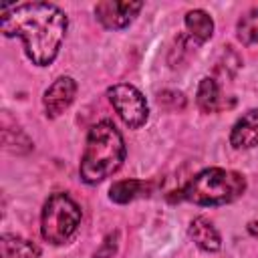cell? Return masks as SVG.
Listing matches in <instances>:
<instances>
[{
  "label": "cell",
  "mask_w": 258,
  "mask_h": 258,
  "mask_svg": "<svg viewBox=\"0 0 258 258\" xmlns=\"http://www.w3.org/2000/svg\"><path fill=\"white\" fill-rule=\"evenodd\" d=\"M81 224V208L67 194H52L40 216L42 238L50 244H64Z\"/></svg>",
  "instance_id": "cell-4"
},
{
  "label": "cell",
  "mask_w": 258,
  "mask_h": 258,
  "mask_svg": "<svg viewBox=\"0 0 258 258\" xmlns=\"http://www.w3.org/2000/svg\"><path fill=\"white\" fill-rule=\"evenodd\" d=\"M230 143L236 149H250L258 145V109L246 111L230 131Z\"/></svg>",
  "instance_id": "cell-8"
},
{
  "label": "cell",
  "mask_w": 258,
  "mask_h": 258,
  "mask_svg": "<svg viewBox=\"0 0 258 258\" xmlns=\"http://www.w3.org/2000/svg\"><path fill=\"white\" fill-rule=\"evenodd\" d=\"M109 101L113 105V109L117 111V115L123 119V123L131 129H139L141 125H145L147 117H149V107L145 97L127 83H117L113 87H109L107 91Z\"/></svg>",
  "instance_id": "cell-5"
},
{
  "label": "cell",
  "mask_w": 258,
  "mask_h": 258,
  "mask_svg": "<svg viewBox=\"0 0 258 258\" xmlns=\"http://www.w3.org/2000/svg\"><path fill=\"white\" fill-rule=\"evenodd\" d=\"M185 28L191 38H196L198 42H206L214 34V20L204 10H189L185 14Z\"/></svg>",
  "instance_id": "cell-12"
},
{
  "label": "cell",
  "mask_w": 258,
  "mask_h": 258,
  "mask_svg": "<svg viewBox=\"0 0 258 258\" xmlns=\"http://www.w3.org/2000/svg\"><path fill=\"white\" fill-rule=\"evenodd\" d=\"M189 236L196 242L198 248H202L204 252H218L222 246V238L220 232L216 230V226L208 220V218H196L189 224Z\"/></svg>",
  "instance_id": "cell-9"
},
{
  "label": "cell",
  "mask_w": 258,
  "mask_h": 258,
  "mask_svg": "<svg viewBox=\"0 0 258 258\" xmlns=\"http://www.w3.org/2000/svg\"><path fill=\"white\" fill-rule=\"evenodd\" d=\"M40 248L16 234H4L0 238V258H38Z\"/></svg>",
  "instance_id": "cell-10"
},
{
  "label": "cell",
  "mask_w": 258,
  "mask_h": 258,
  "mask_svg": "<svg viewBox=\"0 0 258 258\" xmlns=\"http://www.w3.org/2000/svg\"><path fill=\"white\" fill-rule=\"evenodd\" d=\"M75 95H77V83L71 77H58L44 91V97H42L46 117L54 119L60 113H64L71 107V103L75 101Z\"/></svg>",
  "instance_id": "cell-7"
},
{
  "label": "cell",
  "mask_w": 258,
  "mask_h": 258,
  "mask_svg": "<svg viewBox=\"0 0 258 258\" xmlns=\"http://www.w3.org/2000/svg\"><path fill=\"white\" fill-rule=\"evenodd\" d=\"M236 36L242 44H254L258 42V8L248 10L236 26Z\"/></svg>",
  "instance_id": "cell-14"
},
{
  "label": "cell",
  "mask_w": 258,
  "mask_h": 258,
  "mask_svg": "<svg viewBox=\"0 0 258 258\" xmlns=\"http://www.w3.org/2000/svg\"><path fill=\"white\" fill-rule=\"evenodd\" d=\"M196 101L198 107L204 113H218L220 109L226 107V101L222 99L220 87L212 77H204L198 85V93H196Z\"/></svg>",
  "instance_id": "cell-11"
},
{
  "label": "cell",
  "mask_w": 258,
  "mask_h": 258,
  "mask_svg": "<svg viewBox=\"0 0 258 258\" xmlns=\"http://www.w3.org/2000/svg\"><path fill=\"white\" fill-rule=\"evenodd\" d=\"M125 161V141L111 121H101L91 127L81 157V179L99 183L113 175Z\"/></svg>",
  "instance_id": "cell-2"
},
{
  "label": "cell",
  "mask_w": 258,
  "mask_h": 258,
  "mask_svg": "<svg viewBox=\"0 0 258 258\" xmlns=\"http://www.w3.org/2000/svg\"><path fill=\"white\" fill-rule=\"evenodd\" d=\"M0 24L6 36H20L28 58L38 64H50L64 40L67 16L48 2H24L16 6H0Z\"/></svg>",
  "instance_id": "cell-1"
},
{
  "label": "cell",
  "mask_w": 258,
  "mask_h": 258,
  "mask_svg": "<svg viewBox=\"0 0 258 258\" xmlns=\"http://www.w3.org/2000/svg\"><path fill=\"white\" fill-rule=\"evenodd\" d=\"M141 2H119V0H103L95 6V16L97 20L109 28V30H119L125 28L133 22V18L137 16V12L141 10Z\"/></svg>",
  "instance_id": "cell-6"
},
{
  "label": "cell",
  "mask_w": 258,
  "mask_h": 258,
  "mask_svg": "<svg viewBox=\"0 0 258 258\" xmlns=\"http://www.w3.org/2000/svg\"><path fill=\"white\" fill-rule=\"evenodd\" d=\"M143 189H147V185L139 179H121L115 181L109 189V198L117 204H127L131 200H135Z\"/></svg>",
  "instance_id": "cell-13"
},
{
  "label": "cell",
  "mask_w": 258,
  "mask_h": 258,
  "mask_svg": "<svg viewBox=\"0 0 258 258\" xmlns=\"http://www.w3.org/2000/svg\"><path fill=\"white\" fill-rule=\"evenodd\" d=\"M246 189L242 173L222 167H208L196 173L179 191L183 200L198 206H222L240 198Z\"/></svg>",
  "instance_id": "cell-3"
}]
</instances>
